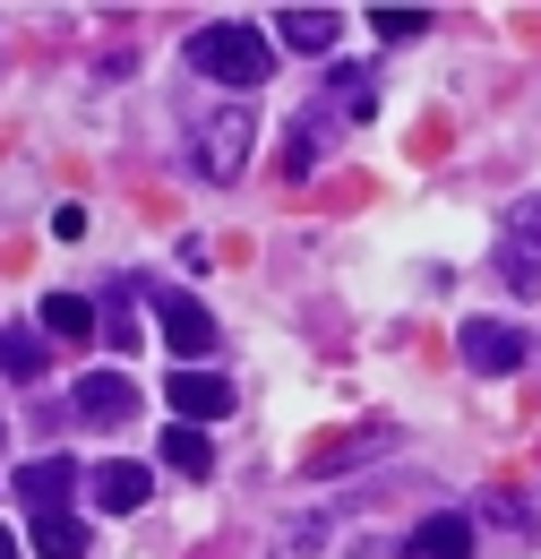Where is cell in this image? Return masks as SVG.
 <instances>
[{
    "instance_id": "6da1fadb",
    "label": "cell",
    "mask_w": 541,
    "mask_h": 559,
    "mask_svg": "<svg viewBox=\"0 0 541 559\" xmlns=\"http://www.w3.org/2000/svg\"><path fill=\"white\" fill-rule=\"evenodd\" d=\"M190 70H206L215 86H267L275 70V44H267V26H250V17H215V26H199L190 35Z\"/></svg>"
},
{
    "instance_id": "7a4b0ae2",
    "label": "cell",
    "mask_w": 541,
    "mask_h": 559,
    "mask_svg": "<svg viewBox=\"0 0 541 559\" xmlns=\"http://www.w3.org/2000/svg\"><path fill=\"white\" fill-rule=\"evenodd\" d=\"M250 146H259V112L250 104H215L199 121V139H190V164H199L206 181H241L250 173Z\"/></svg>"
},
{
    "instance_id": "3957f363",
    "label": "cell",
    "mask_w": 541,
    "mask_h": 559,
    "mask_svg": "<svg viewBox=\"0 0 541 559\" xmlns=\"http://www.w3.org/2000/svg\"><path fill=\"white\" fill-rule=\"evenodd\" d=\"M456 353L473 361L481 379H507V370H525V328H507V319H465V336H456Z\"/></svg>"
},
{
    "instance_id": "277c9868",
    "label": "cell",
    "mask_w": 541,
    "mask_h": 559,
    "mask_svg": "<svg viewBox=\"0 0 541 559\" xmlns=\"http://www.w3.org/2000/svg\"><path fill=\"white\" fill-rule=\"evenodd\" d=\"M86 499H95V508H112V516H137V508L155 499V474H146L137 456H104V465L86 474Z\"/></svg>"
},
{
    "instance_id": "5b68a950",
    "label": "cell",
    "mask_w": 541,
    "mask_h": 559,
    "mask_svg": "<svg viewBox=\"0 0 541 559\" xmlns=\"http://www.w3.org/2000/svg\"><path fill=\"white\" fill-rule=\"evenodd\" d=\"M69 414L77 421H130L137 414V379L130 370H86V379L69 388Z\"/></svg>"
},
{
    "instance_id": "8992f818",
    "label": "cell",
    "mask_w": 541,
    "mask_h": 559,
    "mask_svg": "<svg viewBox=\"0 0 541 559\" xmlns=\"http://www.w3.org/2000/svg\"><path fill=\"white\" fill-rule=\"evenodd\" d=\"M155 310H164V345H172L190 370H199L206 345H215V319H206V301H190V293H155Z\"/></svg>"
},
{
    "instance_id": "52a82bcc",
    "label": "cell",
    "mask_w": 541,
    "mask_h": 559,
    "mask_svg": "<svg viewBox=\"0 0 541 559\" xmlns=\"http://www.w3.org/2000/svg\"><path fill=\"white\" fill-rule=\"evenodd\" d=\"M172 414L190 421V430H199V421H224L232 414V379H224V370H172Z\"/></svg>"
},
{
    "instance_id": "ba28073f",
    "label": "cell",
    "mask_w": 541,
    "mask_h": 559,
    "mask_svg": "<svg viewBox=\"0 0 541 559\" xmlns=\"http://www.w3.org/2000/svg\"><path fill=\"white\" fill-rule=\"evenodd\" d=\"M69 490H77V465H69V456H35V465H17V499H26L35 516H61Z\"/></svg>"
},
{
    "instance_id": "9c48e42d",
    "label": "cell",
    "mask_w": 541,
    "mask_h": 559,
    "mask_svg": "<svg viewBox=\"0 0 541 559\" xmlns=\"http://www.w3.org/2000/svg\"><path fill=\"white\" fill-rule=\"evenodd\" d=\"M405 551H412V559H473V516H465V508H438V516H421Z\"/></svg>"
},
{
    "instance_id": "30bf717a",
    "label": "cell",
    "mask_w": 541,
    "mask_h": 559,
    "mask_svg": "<svg viewBox=\"0 0 541 559\" xmlns=\"http://www.w3.org/2000/svg\"><path fill=\"white\" fill-rule=\"evenodd\" d=\"M336 9H275V35L292 44V52H336Z\"/></svg>"
},
{
    "instance_id": "8fae6325",
    "label": "cell",
    "mask_w": 541,
    "mask_h": 559,
    "mask_svg": "<svg viewBox=\"0 0 541 559\" xmlns=\"http://www.w3.org/2000/svg\"><path fill=\"white\" fill-rule=\"evenodd\" d=\"M44 370H52V353H44V336H35V328H0V379L35 388Z\"/></svg>"
},
{
    "instance_id": "7c38bea8",
    "label": "cell",
    "mask_w": 541,
    "mask_h": 559,
    "mask_svg": "<svg viewBox=\"0 0 541 559\" xmlns=\"http://www.w3.org/2000/svg\"><path fill=\"white\" fill-rule=\"evenodd\" d=\"M44 336L86 345V336H95V301H86V293H52V301H44Z\"/></svg>"
},
{
    "instance_id": "4fadbf2b",
    "label": "cell",
    "mask_w": 541,
    "mask_h": 559,
    "mask_svg": "<svg viewBox=\"0 0 541 559\" xmlns=\"http://www.w3.org/2000/svg\"><path fill=\"white\" fill-rule=\"evenodd\" d=\"M164 465H172V474H215V439L190 430V421H172V430H164Z\"/></svg>"
},
{
    "instance_id": "5bb4252c",
    "label": "cell",
    "mask_w": 541,
    "mask_h": 559,
    "mask_svg": "<svg viewBox=\"0 0 541 559\" xmlns=\"http://www.w3.org/2000/svg\"><path fill=\"white\" fill-rule=\"evenodd\" d=\"M35 551L44 559H86V525H77V516H35Z\"/></svg>"
},
{
    "instance_id": "9a60e30c",
    "label": "cell",
    "mask_w": 541,
    "mask_h": 559,
    "mask_svg": "<svg viewBox=\"0 0 541 559\" xmlns=\"http://www.w3.org/2000/svg\"><path fill=\"white\" fill-rule=\"evenodd\" d=\"M327 95H336V104L352 112V121H370V112H378V86H370V70H352V61H336Z\"/></svg>"
},
{
    "instance_id": "2e32d148",
    "label": "cell",
    "mask_w": 541,
    "mask_h": 559,
    "mask_svg": "<svg viewBox=\"0 0 541 559\" xmlns=\"http://www.w3.org/2000/svg\"><path fill=\"white\" fill-rule=\"evenodd\" d=\"M318 173V130L301 121V130H284V181H310Z\"/></svg>"
},
{
    "instance_id": "e0dca14e",
    "label": "cell",
    "mask_w": 541,
    "mask_h": 559,
    "mask_svg": "<svg viewBox=\"0 0 541 559\" xmlns=\"http://www.w3.org/2000/svg\"><path fill=\"white\" fill-rule=\"evenodd\" d=\"M507 241H516V250H541V190L507 207Z\"/></svg>"
},
{
    "instance_id": "ac0fdd59",
    "label": "cell",
    "mask_w": 541,
    "mask_h": 559,
    "mask_svg": "<svg viewBox=\"0 0 541 559\" xmlns=\"http://www.w3.org/2000/svg\"><path fill=\"white\" fill-rule=\"evenodd\" d=\"M370 26H378L387 44H412V35L430 26V9H370Z\"/></svg>"
},
{
    "instance_id": "d6986e66",
    "label": "cell",
    "mask_w": 541,
    "mask_h": 559,
    "mask_svg": "<svg viewBox=\"0 0 541 559\" xmlns=\"http://www.w3.org/2000/svg\"><path fill=\"white\" fill-rule=\"evenodd\" d=\"M498 276L516 284V293H541V259H533V250H516V241H507V250H498Z\"/></svg>"
},
{
    "instance_id": "ffe728a7",
    "label": "cell",
    "mask_w": 541,
    "mask_h": 559,
    "mask_svg": "<svg viewBox=\"0 0 541 559\" xmlns=\"http://www.w3.org/2000/svg\"><path fill=\"white\" fill-rule=\"evenodd\" d=\"M490 516H498V525H507V534H525V525H533V516H525V499H516V490H498V499H490Z\"/></svg>"
},
{
    "instance_id": "44dd1931",
    "label": "cell",
    "mask_w": 541,
    "mask_h": 559,
    "mask_svg": "<svg viewBox=\"0 0 541 559\" xmlns=\"http://www.w3.org/2000/svg\"><path fill=\"white\" fill-rule=\"evenodd\" d=\"M0 559H26V551H17V534H9V525H0Z\"/></svg>"
},
{
    "instance_id": "7402d4cb",
    "label": "cell",
    "mask_w": 541,
    "mask_h": 559,
    "mask_svg": "<svg viewBox=\"0 0 541 559\" xmlns=\"http://www.w3.org/2000/svg\"><path fill=\"white\" fill-rule=\"evenodd\" d=\"M0 439H9V430H0Z\"/></svg>"
}]
</instances>
